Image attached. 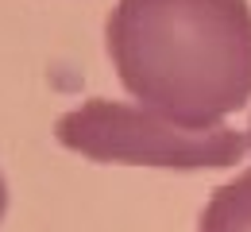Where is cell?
I'll use <instances>...</instances> for the list:
<instances>
[{"label":"cell","instance_id":"1","mask_svg":"<svg viewBox=\"0 0 251 232\" xmlns=\"http://www.w3.org/2000/svg\"><path fill=\"white\" fill-rule=\"evenodd\" d=\"M104 35L120 85L182 128H217L251 101L248 0H116Z\"/></svg>","mask_w":251,"mask_h":232},{"label":"cell","instance_id":"2","mask_svg":"<svg viewBox=\"0 0 251 232\" xmlns=\"http://www.w3.org/2000/svg\"><path fill=\"white\" fill-rule=\"evenodd\" d=\"M54 139L93 163L124 166H166V170H220L236 166L248 135L217 128H182L143 104L93 97L70 108L54 124Z\"/></svg>","mask_w":251,"mask_h":232},{"label":"cell","instance_id":"3","mask_svg":"<svg viewBox=\"0 0 251 232\" xmlns=\"http://www.w3.org/2000/svg\"><path fill=\"white\" fill-rule=\"evenodd\" d=\"M197 232H251V170L213 190Z\"/></svg>","mask_w":251,"mask_h":232},{"label":"cell","instance_id":"4","mask_svg":"<svg viewBox=\"0 0 251 232\" xmlns=\"http://www.w3.org/2000/svg\"><path fill=\"white\" fill-rule=\"evenodd\" d=\"M4 205H8V190H4V178H0V217H4Z\"/></svg>","mask_w":251,"mask_h":232},{"label":"cell","instance_id":"5","mask_svg":"<svg viewBox=\"0 0 251 232\" xmlns=\"http://www.w3.org/2000/svg\"><path fill=\"white\" fill-rule=\"evenodd\" d=\"M248 147H251V124H248Z\"/></svg>","mask_w":251,"mask_h":232}]
</instances>
